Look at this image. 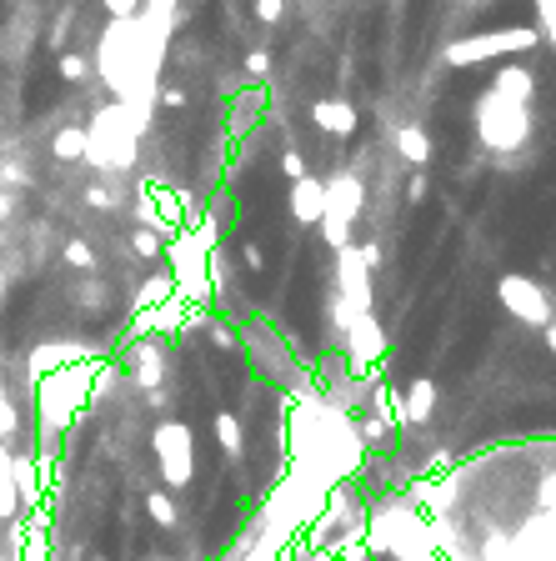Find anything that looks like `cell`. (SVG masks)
Wrapping results in <instances>:
<instances>
[{"label": "cell", "mask_w": 556, "mask_h": 561, "mask_svg": "<svg viewBox=\"0 0 556 561\" xmlns=\"http://www.w3.org/2000/svg\"><path fill=\"white\" fill-rule=\"evenodd\" d=\"M476 136L496 156H516L531 141V111L516 106V101H506V96H496V91H486L476 101Z\"/></svg>", "instance_id": "6da1fadb"}, {"label": "cell", "mask_w": 556, "mask_h": 561, "mask_svg": "<svg viewBox=\"0 0 556 561\" xmlns=\"http://www.w3.org/2000/svg\"><path fill=\"white\" fill-rule=\"evenodd\" d=\"M86 161L96 171H131L136 166V131H131V111L111 106L91 121L86 131Z\"/></svg>", "instance_id": "7a4b0ae2"}, {"label": "cell", "mask_w": 556, "mask_h": 561, "mask_svg": "<svg viewBox=\"0 0 556 561\" xmlns=\"http://www.w3.org/2000/svg\"><path fill=\"white\" fill-rule=\"evenodd\" d=\"M91 371H96V361H71V366H61L46 386H41V431H46V441L51 436H61L66 426H71V416L81 411V391L91 386Z\"/></svg>", "instance_id": "3957f363"}, {"label": "cell", "mask_w": 556, "mask_h": 561, "mask_svg": "<svg viewBox=\"0 0 556 561\" xmlns=\"http://www.w3.org/2000/svg\"><path fill=\"white\" fill-rule=\"evenodd\" d=\"M151 451L161 461V476L171 491H186L191 476H196V441H191V426L176 421V416H161L156 431H151Z\"/></svg>", "instance_id": "277c9868"}, {"label": "cell", "mask_w": 556, "mask_h": 561, "mask_svg": "<svg viewBox=\"0 0 556 561\" xmlns=\"http://www.w3.org/2000/svg\"><path fill=\"white\" fill-rule=\"evenodd\" d=\"M496 301L516 316V321H526V326H551L556 321V306H551V291L536 281V276H501L496 281Z\"/></svg>", "instance_id": "5b68a950"}, {"label": "cell", "mask_w": 556, "mask_h": 561, "mask_svg": "<svg viewBox=\"0 0 556 561\" xmlns=\"http://www.w3.org/2000/svg\"><path fill=\"white\" fill-rule=\"evenodd\" d=\"M541 41L536 26H521V31H486V36H466V41H451L446 46V66H476L486 56H516V51H531Z\"/></svg>", "instance_id": "8992f818"}, {"label": "cell", "mask_w": 556, "mask_h": 561, "mask_svg": "<svg viewBox=\"0 0 556 561\" xmlns=\"http://www.w3.org/2000/svg\"><path fill=\"white\" fill-rule=\"evenodd\" d=\"M356 216H361V181L346 171L326 186V216H321V231L331 241V251L351 246V231H356Z\"/></svg>", "instance_id": "52a82bcc"}, {"label": "cell", "mask_w": 556, "mask_h": 561, "mask_svg": "<svg viewBox=\"0 0 556 561\" xmlns=\"http://www.w3.org/2000/svg\"><path fill=\"white\" fill-rule=\"evenodd\" d=\"M341 346H346V356H351V366H356V371H371V366L381 361V351H386V331H381L376 311L351 316V326H346Z\"/></svg>", "instance_id": "ba28073f"}, {"label": "cell", "mask_w": 556, "mask_h": 561, "mask_svg": "<svg viewBox=\"0 0 556 561\" xmlns=\"http://www.w3.org/2000/svg\"><path fill=\"white\" fill-rule=\"evenodd\" d=\"M436 416V381H411L401 396H396V426H426Z\"/></svg>", "instance_id": "9c48e42d"}, {"label": "cell", "mask_w": 556, "mask_h": 561, "mask_svg": "<svg viewBox=\"0 0 556 561\" xmlns=\"http://www.w3.org/2000/svg\"><path fill=\"white\" fill-rule=\"evenodd\" d=\"M321 216H326V181H316V176L291 181V221L296 226H321Z\"/></svg>", "instance_id": "30bf717a"}, {"label": "cell", "mask_w": 556, "mask_h": 561, "mask_svg": "<svg viewBox=\"0 0 556 561\" xmlns=\"http://www.w3.org/2000/svg\"><path fill=\"white\" fill-rule=\"evenodd\" d=\"M311 121H316V131H326V136H351L361 116H356V106H346V101H331V96H326V101H316V106H311Z\"/></svg>", "instance_id": "8fae6325"}, {"label": "cell", "mask_w": 556, "mask_h": 561, "mask_svg": "<svg viewBox=\"0 0 556 561\" xmlns=\"http://www.w3.org/2000/svg\"><path fill=\"white\" fill-rule=\"evenodd\" d=\"M491 91L506 96V101H516V106H531V96H536V76H531L526 66H501L496 81H491Z\"/></svg>", "instance_id": "7c38bea8"}, {"label": "cell", "mask_w": 556, "mask_h": 561, "mask_svg": "<svg viewBox=\"0 0 556 561\" xmlns=\"http://www.w3.org/2000/svg\"><path fill=\"white\" fill-rule=\"evenodd\" d=\"M396 156L411 166V171H426L431 166V136L411 121V126H396Z\"/></svg>", "instance_id": "4fadbf2b"}, {"label": "cell", "mask_w": 556, "mask_h": 561, "mask_svg": "<svg viewBox=\"0 0 556 561\" xmlns=\"http://www.w3.org/2000/svg\"><path fill=\"white\" fill-rule=\"evenodd\" d=\"M216 446H221L226 456H241V451H246V426H241L236 411H221V416H216Z\"/></svg>", "instance_id": "5bb4252c"}, {"label": "cell", "mask_w": 556, "mask_h": 561, "mask_svg": "<svg viewBox=\"0 0 556 561\" xmlns=\"http://www.w3.org/2000/svg\"><path fill=\"white\" fill-rule=\"evenodd\" d=\"M51 156H56V161H86V126H66V131H56Z\"/></svg>", "instance_id": "9a60e30c"}, {"label": "cell", "mask_w": 556, "mask_h": 561, "mask_svg": "<svg viewBox=\"0 0 556 561\" xmlns=\"http://www.w3.org/2000/svg\"><path fill=\"white\" fill-rule=\"evenodd\" d=\"M11 461H16V456H11V446H0V521H11V516H16V506H21V501H16Z\"/></svg>", "instance_id": "2e32d148"}, {"label": "cell", "mask_w": 556, "mask_h": 561, "mask_svg": "<svg viewBox=\"0 0 556 561\" xmlns=\"http://www.w3.org/2000/svg\"><path fill=\"white\" fill-rule=\"evenodd\" d=\"M61 261H66L71 271H81V276H86V271H96V261H101V256H96V246H91L86 236H71V241L61 246Z\"/></svg>", "instance_id": "e0dca14e"}, {"label": "cell", "mask_w": 556, "mask_h": 561, "mask_svg": "<svg viewBox=\"0 0 556 561\" xmlns=\"http://www.w3.org/2000/svg\"><path fill=\"white\" fill-rule=\"evenodd\" d=\"M146 511H151V521H156L161 531H176V526H181V506L171 501V491H151V496H146Z\"/></svg>", "instance_id": "ac0fdd59"}, {"label": "cell", "mask_w": 556, "mask_h": 561, "mask_svg": "<svg viewBox=\"0 0 556 561\" xmlns=\"http://www.w3.org/2000/svg\"><path fill=\"white\" fill-rule=\"evenodd\" d=\"M391 421H381V416H361V426H356V441L361 446H371V451H381V446H391Z\"/></svg>", "instance_id": "d6986e66"}, {"label": "cell", "mask_w": 556, "mask_h": 561, "mask_svg": "<svg viewBox=\"0 0 556 561\" xmlns=\"http://www.w3.org/2000/svg\"><path fill=\"white\" fill-rule=\"evenodd\" d=\"M131 251H136L141 261H156V256L166 251V236H161V231H146V226H141V231L131 236Z\"/></svg>", "instance_id": "ffe728a7"}, {"label": "cell", "mask_w": 556, "mask_h": 561, "mask_svg": "<svg viewBox=\"0 0 556 561\" xmlns=\"http://www.w3.org/2000/svg\"><path fill=\"white\" fill-rule=\"evenodd\" d=\"M106 296H111V291H106V281H96V276L86 271V276H81V286H76V301H81V306H91V311H101V306H106Z\"/></svg>", "instance_id": "44dd1931"}, {"label": "cell", "mask_w": 556, "mask_h": 561, "mask_svg": "<svg viewBox=\"0 0 556 561\" xmlns=\"http://www.w3.org/2000/svg\"><path fill=\"white\" fill-rule=\"evenodd\" d=\"M371 416H381V421L396 426V391H391V386H376V391H371ZM396 431H401V426H396Z\"/></svg>", "instance_id": "7402d4cb"}, {"label": "cell", "mask_w": 556, "mask_h": 561, "mask_svg": "<svg viewBox=\"0 0 556 561\" xmlns=\"http://www.w3.org/2000/svg\"><path fill=\"white\" fill-rule=\"evenodd\" d=\"M16 431H21V411H16V401L6 396V401H0V446H11Z\"/></svg>", "instance_id": "603a6c76"}, {"label": "cell", "mask_w": 556, "mask_h": 561, "mask_svg": "<svg viewBox=\"0 0 556 561\" xmlns=\"http://www.w3.org/2000/svg\"><path fill=\"white\" fill-rule=\"evenodd\" d=\"M241 66H246V76H251V81H266V76H271V51H266V46H256V51H246V61H241Z\"/></svg>", "instance_id": "cb8c5ba5"}, {"label": "cell", "mask_w": 556, "mask_h": 561, "mask_svg": "<svg viewBox=\"0 0 556 561\" xmlns=\"http://www.w3.org/2000/svg\"><path fill=\"white\" fill-rule=\"evenodd\" d=\"M86 76H91V61H86V56H76V51H71V56H61V81L81 86Z\"/></svg>", "instance_id": "d4e9b609"}, {"label": "cell", "mask_w": 556, "mask_h": 561, "mask_svg": "<svg viewBox=\"0 0 556 561\" xmlns=\"http://www.w3.org/2000/svg\"><path fill=\"white\" fill-rule=\"evenodd\" d=\"M236 256H241V266H246L251 276H261V271H266V256H261V246H256V241H241V246H236Z\"/></svg>", "instance_id": "484cf974"}, {"label": "cell", "mask_w": 556, "mask_h": 561, "mask_svg": "<svg viewBox=\"0 0 556 561\" xmlns=\"http://www.w3.org/2000/svg\"><path fill=\"white\" fill-rule=\"evenodd\" d=\"M186 101H191V96H186L181 86H161V91H156V106H161V111H186Z\"/></svg>", "instance_id": "4316f807"}, {"label": "cell", "mask_w": 556, "mask_h": 561, "mask_svg": "<svg viewBox=\"0 0 556 561\" xmlns=\"http://www.w3.org/2000/svg\"><path fill=\"white\" fill-rule=\"evenodd\" d=\"M101 6L111 11V21H136L141 16V0H101Z\"/></svg>", "instance_id": "83f0119b"}, {"label": "cell", "mask_w": 556, "mask_h": 561, "mask_svg": "<svg viewBox=\"0 0 556 561\" xmlns=\"http://www.w3.org/2000/svg\"><path fill=\"white\" fill-rule=\"evenodd\" d=\"M251 11H256V21H266V26H276V21L286 16V0H256V6H251Z\"/></svg>", "instance_id": "f1b7e54d"}, {"label": "cell", "mask_w": 556, "mask_h": 561, "mask_svg": "<svg viewBox=\"0 0 556 561\" xmlns=\"http://www.w3.org/2000/svg\"><path fill=\"white\" fill-rule=\"evenodd\" d=\"M281 171H286V181H301V176H311L301 151H281Z\"/></svg>", "instance_id": "f546056e"}, {"label": "cell", "mask_w": 556, "mask_h": 561, "mask_svg": "<svg viewBox=\"0 0 556 561\" xmlns=\"http://www.w3.org/2000/svg\"><path fill=\"white\" fill-rule=\"evenodd\" d=\"M426 191H431L426 171H411V176H406V201H411V206H421V201H426Z\"/></svg>", "instance_id": "4dcf8cb0"}, {"label": "cell", "mask_w": 556, "mask_h": 561, "mask_svg": "<svg viewBox=\"0 0 556 561\" xmlns=\"http://www.w3.org/2000/svg\"><path fill=\"white\" fill-rule=\"evenodd\" d=\"M86 206H91V211H111V206H116L111 186H86Z\"/></svg>", "instance_id": "1f68e13d"}, {"label": "cell", "mask_w": 556, "mask_h": 561, "mask_svg": "<svg viewBox=\"0 0 556 561\" xmlns=\"http://www.w3.org/2000/svg\"><path fill=\"white\" fill-rule=\"evenodd\" d=\"M31 176L16 166V161H6V166H0V191H11V186H26Z\"/></svg>", "instance_id": "d6a6232c"}, {"label": "cell", "mask_w": 556, "mask_h": 561, "mask_svg": "<svg viewBox=\"0 0 556 561\" xmlns=\"http://www.w3.org/2000/svg\"><path fill=\"white\" fill-rule=\"evenodd\" d=\"M66 36H71V11L51 26V41H46V46H51V51H66Z\"/></svg>", "instance_id": "836d02e7"}, {"label": "cell", "mask_w": 556, "mask_h": 561, "mask_svg": "<svg viewBox=\"0 0 556 561\" xmlns=\"http://www.w3.org/2000/svg\"><path fill=\"white\" fill-rule=\"evenodd\" d=\"M356 251H361V266H366V271H376V266H381V246H376V241H361Z\"/></svg>", "instance_id": "e575fe53"}, {"label": "cell", "mask_w": 556, "mask_h": 561, "mask_svg": "<svg viewBox=\"0 0 556 561\" xmlns=\"http://www.w3.org/2000/svg\"><path fill=\"white\" fill-rule=\"evenodd\" d=\"M536 31H541V36L556 46V11H541V26H536Z\"/></svg>", "instance_id": "d590c367"}, {"label": "cell", "mask_w": 556, "mask_h": 561, "mask_svg": "<svg viewBox=\"0 0 556 561\" xmlns=\"http://www.w3.org/2000/svg\"><path fill=\"white\" fill-rule=\"evenodd\" d=\"M11 216H16V196L0 191V221H11Z\"/></svg>", "instance_id": "8d00e7d4"}, {"label": "cell", "mask_w": 556, "mask_h": 561, "mask_svg": "<svg viewBox=\"0 0 556 561\" xmlns=\"http://www.w3.org/2000/svg\"><path fill=\"white\" fill-rule=\"evenodd\" d=\"M541 331H546V346H551V356H556V321H551V326H541Z\"/></svg>", "instance_id": "74e56055"}, {"label": "cell", "mask_w": 556, "mask_h": 561, "mask_svg": "<svg viewBox=\"0 0 556 561\" xmlns=\"http://www.w3.org/2000/svg\"><path fill=\"white\" fill-rule=\"evenodd\" d=\"M541 11H556V0H536V16H541Z\"/></svg>", "instance_id": "f35d334b"}, {"label": "cell", "mask_w": 556, "mask_h": 561, "mask_svg": "<svg viewBox=\"0 0 556 561\" xmlns=\"http://www.w3.org/2000/svg\"><path fill=\"white\" fill-rule=\"evenodd\" d=\"M0 301H6V266H0Z\"/></svg>", "instance_id": "ab89813d"}, {"label": "cell", "mask_w": 556, "mask_h": 561, "mask_svg": "<svg viewBox=\"0 0 556 561\" xmlns=\"http://www.w3.org/2000/svg\"><path fill=\"white\" fill-rule=\"evenodd\" d=\"M0 401H6V381H0Z\"/></svg>", "instance_id": "60d3db41"}]
</instances>
